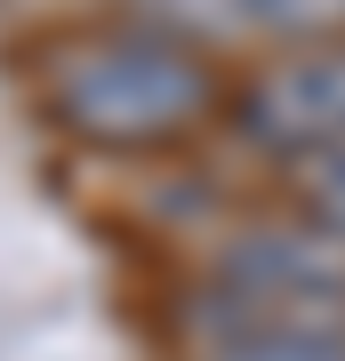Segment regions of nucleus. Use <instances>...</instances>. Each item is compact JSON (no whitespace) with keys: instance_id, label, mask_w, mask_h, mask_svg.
<instances>
[{"instance_id":"f257e3e1","label":"nucleus","mask_w":345,"mask_h":361,"mask_svg":"<svg viewBox=\"0 0 345 361\" xmlns=\"http://www.w3.org/2000/svg\"><path fill=\"white\" fill-rule=\"evenodd\" d=\"M217 104V73L177 32H97L49 56V113L89 145H153Z\"/></svg>"},{"instance_id":"f03ea898","label":"nucleus","mask_w":345,"mask_h":361,"mask_svg":"<svg viewBox=\"0 0 345 361\" xmlns=\"http://www.w3.org/2000/svg\"><path fill=\"white\" fill-rule=\"evenodd\" d=\"M217 297L241 313H313V322H345V233L329 225H249L217 257Z\"/></svg>"},{"instance_id":"7ed1b4c3","label":"nucleus","mask_w":345,"mask_h":361,"mask_svg":"<svg viewBox=\"0 0 345 361\" xmlns=\"http://www.w3.org/2000/svg\"><path fill=\"white\" fill-rule=\"evenodd\" d=\"M233 121H241L249 145H265V153H337L345 145V40H329V49H305L289 56V65L257 73L241 104H233Z\"/></svg>"},{"instance_id":"20e7f679","label":"nucleus","mask_w":345,"mask_h":361,"mask_svg":"<svg viewBox=\"0 0 345 361\" xmlns=\"http://www.w3.org/2000/svg\"><path fill=\"white\" fill-rule=\"evenodd\" d=\"M209 361H345V322H273V313L201 305Z\"/></svg>"},{"instance_id":"39448f33","label":"nucleus","mask_w":345,"mask_h":361,"mask_svg":"<svg viewBox=\"0 0 345 361\" xmlns=\"http://www.w3.org/2000/svg\"><path fill=\"white\" fill-rule=\"evenodd\" d=\"M249 32H282V40L329 49V40H345V0H249Z\"/></svg>"},{"instance_id":"423d86ee","label":"nucleus","mask_w":345,"mask_h":361,"mask_svg":"<svg viewBox=\"0 0 345 361\" xmlns=\"http://www.w3.org/2000/svg\"><path fill=\"white\" fill-rule=\"evenodd\" d=\"M297 185H305L313 225L345 233V145H337V153H305V161H297Z\"/></svg>"},{"instance_id":"0eeeda50","label":"nucleus","mask_w":345,"mask_h":361,"mask_svg":"<svg viewBox=\"0 0 345 361\" xmlns=\"http://www.w3.org/2000/svg\"><path fill=\"white\" fill-rule=\"evenodd\" d=\"M145 8L185 32H241L249 25V0H145Z\"/></svg>"}]
</instances>
